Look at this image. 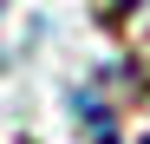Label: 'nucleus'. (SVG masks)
I'll use <instances>...</instances> for the list:
<instances>
[{"instance_id": "f257e3e1", "label": "nucleus", "mask_w": 150, "mask_h": 144, "mask_svg": "<svg viewBox=\"0 0 150 144\" xmlns=\"http://www.w3.org/2000/svg\"><path fill=\"white\" fill-rule=\"evenodd\" d=\"M0 7H7V0H0Z\"/></svg>"}]
</instances>
